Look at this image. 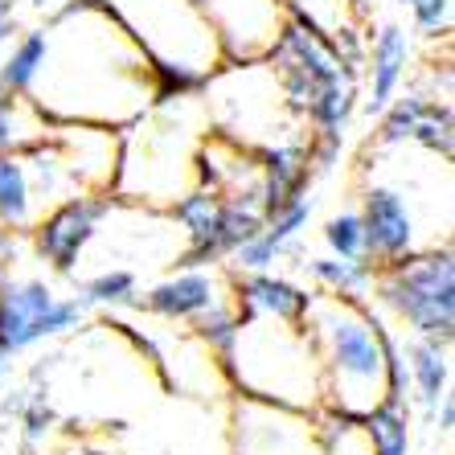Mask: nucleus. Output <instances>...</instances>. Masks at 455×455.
Wrapping results in <instances>:
<instances>
[{
	"mask_svg": "<svg viewBox=\"0 0 455 455\" xmlns=\"http://www.w3.org/2000/svg\"><path fill=\"white\" fill-rule=\"evenodd\" d=\"M50 50L29 99L50 124L127 127L156 103L152 66L103 0L50 9Z\"/></svg>",
	"mask_w": 455,
	"mask_h": 455,
	"instance_id": "1",
	"label": "nucleus"
},
{
	"mask_svg": "<svg viewBox=\"0 0 455 455\" xmlns=\"http://www.w3.org/2000/svg\"><path fill=\"white\" fill-rule=\"evenodd\" d=\"M299 329L307 332L320 365V411L365 419L386 403H406L398 340L378 320L370 299L307 291Z\"/></svg>",
	"mask_w": 455,
	"mask_h": 455,
	"instance_id": "2",
	"label": "nucleus"
},
{
	"mask_svg": "<svg viewBox=\"0 0 455 455\" xmlns=\"http://www.w3.org/2000/svg\"><path fill=\"white\" fill-rule=\"evenodd\" d=\"M210 116L202 95L152 103L140 119L119 132V177L116 197L169 210L180 193L197 185V148H202Z\"/></svg>",
	"mask_w": 455,
	"mask_h": 455,
	"instance_id": "3",
	"label": "nucleus"
},
{
	"mask_svg": "<svg viewBox=\"0 0 455 455\" xmlns=\"http://www.w3.org/2000/svg\"><path fill=\"white\" fill-rule=\"evenodd\" d=\"M218 357H222L230 394L307 414H320L324 406L316 353H312L307 332L299 329V320L238 316Z\"/></svg>",
	"mask_w": 455,
	"mask_h": 455,
	"instance_id": "4",
	"label": "nucleus"
},
{
	"mask_svg": "<svg viewBox=\"0 0 455 455\" xmlns=\"http://www.w3.org/2000/svg\"><path fill=\"white\" fill-rule=\"evenodd\" d=\"M119 17L152 66L156 103L202 95L213 70H222V45L197 0H103Z\"/></svg>",
	"mask_w": 455,
	"mask_h": 455,
	"instance_id": "5",
	"label": "nucleus"
},
{
	"mask_svg": "<svg viewBox=\"0 0 455 455\" xmlns=\"http://www.w3.org/2000/svg\"><path fill=\"white\" fill-rule=\"evenodd\" d=\"M202 107L210 116V132L251 152H263L283 140H299L296 132L304 127V119L283 99L275 70L263 58L213 70L202 91Z\"/></svg>",
	"mask_w": 455,
	"mask_h": 455,
	"instance_id": "6",
	"label": "nucleus"
},
{
	"mask_svg": "<svg viewBox=\"0 0 455 455\" xmlns=\"http://www.w3.org/2000/svg\"><path fill=\"white\" fill-rule=\"evenodd\" d=\"M378 304L411 337H455V259L451 246L419 251L403 263L378 267L373 279Z\"/></svg>",
	"mask_w": 455,
	"mask_h": 455,
	"instance_id": "7",
	"label": "nucleus"
},
{
	"mask_svg": "<svg viewBox=\"0 0 455 455\" xmlns=\"http://www.w3.org/2000/svg\"><path fill=\"white\" fill-rule=\"evenodd\" d=\"M427 197L431 202H451V193H423L419 197V180L403 185V180H378L373 177L361 193V226H365V259L373 267L403 263L419 251H435V238L427 230H439L435 222L423 218ZM439 238L451 243V234L439 230Z\"/></svg>",
	"mask_w": 455,
	"mask_h": 455,
	"instance_id": "8",
	"label": "nucleus"
},
{
	"mask_svg": "<svg viewBox=\"0 0 455 455\" xmlns=\"http://www.w3.org/2000/svg\"><path fill=\"white\" fill-rule=\"evenodd\" d=\"M91 307L78 296H58L45 279L33 275H0V349L12 357L33 345L75 332L86 324Z\"/></svg>",
	"mask_w": 455,
	"mask_h": 455,
	"instance_id": "9",
	"label": "nucleus"
},
{
	"mask_svg": "<svg viewBox=\"0 0 455 455\" xmlns=\"http://www.w3.org/2000/svg\"><path fill=\"white\" fill-rule=\"evenodd\" d=\"M230 455H320L316 414L234 394Z\"/></svg>",
	"mask_w": 455,
	"mask_h": 455,
	"instance_id": "10",
	"label": "nucleus"
},
{
	"mask_svg": "<svg viewBox=\"0 0 455 455\" xmlns=\"http://www.w3.org/2000/svg\"><path fill=\"white\" fill-rule=\"evenodd\" d=\"M230 304H234L230 271L222 263H213V267H177L160 283L144 287V296L136 299L132 312L169 320V324H189L193 329L197 320H205L210 312Z\"/></svg>",
	"mask_w": 455,
	"mask_h": 455,
	"instance_id": "11",
	"label": "nucleus"
},
{
	"mask_svg": "<svg viewBox=\"0 0 455 455\" xmlns=\"http://www.w3.org/2000/svg\"><path fill=\"white\" fill-rule=\"evenodd\" d=\"M107 202H111V193H99V197L95 193H78V197H66L33 222V246L58 275H70L86 259L91 238H95L107 213Z\"/></svg>",
	"mask_w": 455,
	"mask_h": 455,
	"instance_id": "12",
	"label": "nucleus"
},
{
	"mask_svg": "<svg viewBox=\"0 0 455 455\" xmlns=\"http://www.w3.org/2000/svg\"><path fill=\"white\" fill-rule=\"evenodd\" d=\"M45 144L62 160L78 193H111L119 177V127L103 124H53Z\"/></svg>",
	"mask_w": 455,
	"mask_h": 455,
	"instance_id": "13",
	"label": "nucleus"
},
{
	"mask_svg": "<svg viewBox=\"0 0 455 455\" xmlns=\"http://www.w3.org/2000/svg\"><path fill=\"white\" fill-rule=\"evenodd\" d=\"M197 9L205 12L213 37L222 45L226 66L259 62L283 21L279 0H197Z\"/></svg>",
	"mask_w": 455,
	"mask_h": 455,
	"instance_id": "14",
	"label": "nucleus"
},
{
	"mask_svg": "<svg viewBox=\"0 0 455 455\" xmlns=\"http://www.w3.org/2000/svg\"><path fill=\"white\" fill-rule=\"evenodd\" d=\"M373 144H414L423 152L451 160L455 156V116L451 99L439 95H403L381 111Z\"/></svg>",
	"mask_w": 455,
	"mask_h": 455,
	"instance_id": "15",
	"label": "nucleus"
},
{
	"mask_svg": "<svg viewBox=\"0 0 455 455\" xmlns=\"http://www.w3.org/2000/svg\"><path fill=\"white\" fill-rule=\"evenodd\" d=\"M406 70H411V33L398 21H381L365 42V111L381 116L386 107L398 99V86L406 83Z\"/></svg>",
	"mask_w": 455,
	"mask_h": 455,
	"instance_id": "16",
	"label": "nucleus"
},
{
	"mask_svg": "<svg viewBox=\"0 0 455 455\" xmlns=\"http://www.w3.org/2000/svg\"><path fill=\"white\" fill-rule=\"evenodd\" d=\"M398 365H403V398H414L427 411H439L451 398V340L411 337L398 345Z\"/></svg>",
	"mask_w": 455,
	"mask_h": 455,
	"instance_id": "17",
	"label": "nucleus"
},
{
	"mask_svg": "<svg viewBox=\"0 0 455 455\" xmlns=\"http://www.w3.org/2000/svg\"><path fill=\"white\" fill-rule=\"evenodd\" d=\"M234 283V307L238 316L259 320H299L307 304V287L291 283L275 271H230Z\"/></svg>",
	"mask_w": 455,
	"mask_h": 455,
	"instance_id": "18",
	"label": "nucleus"
},
{
	"mask_svg": "<svg viewBox=\"0 0 455 455\" xmlns=\"http://www.w3.org/2000/svg\"><path fill=\"white\" fill-rule=\"evenodd\" d=\"M304 275L312 279V291H329V296H353V299H370L373 296V279L378 267L370 259H337V254H316L307 259Z\"/></svg>",
	"mask_w": 455,
	"mask_h": 455,
	"instance_id": "19",
	"label": "nucleus"
},
{
	"mask_svg": "<svg viewBox=\"0 0 455 455\" xmlns=\"http://www.w3.org/2000/svg\"><path fill=\"white\" fill-rule=\"evenodd\" d=\"M42 213L33 202V185H29V169H25V156L17 152H0V226L4 230H33Z\"/></svg>",
	"mask_w": 455,
	"mask_h": 455,
	"instance_id": "20",
	"label": "nucleus"
},
{
	"mask_svg": "<svg viewBox=\"0 0 455 455\" xmlns=\"http://www.w3.org/2000/svg\"><path fill=\"white\" fill-rule=\"evenodd\" d=\"M50 119L42 116V107L29 95H12L0 91V152H29L50 136Z\"/></svg>",
	"mask_w": 455,
	"mask_h": 455,
	"instance_id": "21",
	"label": "nucleus"
},
{
	"mask_svg": "<svg viewBox=\"0 0 455 455\" xmlns=\"http://www.w3.org/2000/svg\"><path fill=\"white\" fill-rule=\"evenodd\" d=\"M45 50H50V33L42 29H29L21 42L12 45V53L0 62V91H12V95H29L37 75H42V62H45Z\"/></svg>",
	"mask_w": 455,
	"mask_h": 455,
	"instance_id": "22",
	"label": "nucleus"
},
{
	"mask_svg": "<svg viewBox=\"0 0 455 455\" xmlns=\"http://www.w3.org/2000/svg\"><path fill=\"white\" fill-rule=\"evenodd\" d=\"M78 299L86 307H136L140 299V275L127 267H99L95 275L78 279Z\"/></svg>",
	"mask_w": 455,
	"mask_h": 455,
	"instance_id": "23",
	"label": "nucleus"
},
{
	"mask_svg": "<svg viewBox=\"0 0 455 455\" xmlns=\"http://www.w3.org/2000/svg\"><path fill=\"white\" fill-rule=\"evenodd\" d=\"M370 435V455H411V406L386 403L361 419Z\"/></svg>",
	"mask_w": 455,
	"mask_h": 455,
	"instance_id": "24",
	"label": "nucleus"
},
{
	"mask_svg": "<svg viewBox=\"0 0 455 455\" xmlns=\"http://www.w3.org/2000/svg\"><path fill=\"white\" fill-rule=\"evenodd\" d=\"M279 4H283V17L307 25V29H316L320 37H337L340 29L361 25L357 17H353L349 0H279Z\"/></svg>",
	"mask_w": 455,
	"mask_h": 455,
	"instance_id": "25",
	"label": "nucleus"
},
{
	"mask_svg": "<svg viewBox=\"0 0 455 455\" xmlns=\"http://www.w3.org/2000/svg\"><path fill=\"white\" fill-rule=\"evenodd\" d=\"M324 246L337 259H365V226L357 210H345L324 222Z\"/></svg>",
	"mask_w": 455,
	"mask_h": 455,
	"instance_id": "26",
	"label": "nucleus"
},
{
	"mask_svg": "<svg viewBox=\"0 0 455 455\" xmlns=\"http://www.w3.org/2000/svg\"><path fill=\"white\" fill-rule=\"evenodd\" d=\"M406 9H411V21L423 37H447L451 33V17H455L451 0H411Z\"/></svg>",
	"mask_w": 455,
	"mask_h": 455,
	"instance_id": "27",
	"label": "nucleus"
},
{
	"mask_svg": "<svg viewBox=\"0 0 455 455\" xmlns=\"http://www.w3.org/2000/svg\"><path fill=\"white\" fill-rule=\"evenodd\" d=\"M17 254H21V238H17V230H4V226H0V275H12Z\"/></svg>",
	"mask_w": 455,
	"mask_h": 455,
	"instance_id": "28",
	"label": "nucleus"
},
{
	"mask_svg": "<svg viewBox=\"0 0 455 455\" xmlns=\"http://www.w3.org/2000/svg\"><path fill=\"white\" fill-rule=\"evenodd\" d=\"M12 33H17V4H4V0H0V50L12 42Z\"/></svg>",
	"mask_w": 455,
	"mask_h": 455,
	"instance_id": "29",
	"label": "nucleus"
},
{
	"mask_svg": "<svg viewBox=\"0 0 455 455\" xmlns=\"http://www.w3.org/2000/svg\"><path fill=\"white\" fill-rule=\"evenodd\" d=\"M353 17H357L361 25H373V12H378V0H349Z\"/></svg>",
	"mask_w": 455,
	"mask_h": 455,
	"instance_id": "30",
	"label": "nucleus"
},
{
	"mask_svg": "<svg viewBox=\"0 0 455 455\" xmlns=\"http://www.w3.org/2000/svg\"><path fill=\"white\" fill-rule=\"evenodd\" d=\"M9 373H12V353H9V349H0V386L9 381Z\"/></svg>",
	"mask_w": 455,
	"mask_h": 455,
	"instance_id": "31",
	"label": "nucleus"
},
{
	"mask_svg": "<svg viewBox=\"0 0 455 455\" xmlns=\"http://www.w3.org/2000/svg\"><path fill=\"white\" fill-rule=\"evenodd\" d=\"M29 4H37V9H50L53 0H29Z\"/></svg>",
	"mask_w": 455,
	"mask_h": 455,
	"instance_id": "32",
	"label": "nucleus"
},
{
	"mask_svg": "<svg viewBox=\"0 0 455 455\" xmlns=\"http://www.w3.org/2000/svg\"><path fill=\"white\" fill-rule=\"evenodd\" d=\"M394 4H398V9H406V4H411V0H394Z\"/></svg>",
	"mask_w": 455,
	"mask_h": 455,
	"instance_id": "33",
	"label": "nucleus"
},
{
	"mask_svg": "<svg viewBox=\"0 0 455 455\" xmlns=\"http://www.w3.org/2000/svg\"><path fill=\"white\" fill-rule=\"evenodd\" d=\"M4 4H17V0H4Z\"/></svg>",
	"mask_w": 455,
	"mask_h": 455,
	"instance_id": "34",
	"label": "nucleus"
}]
</instances>
